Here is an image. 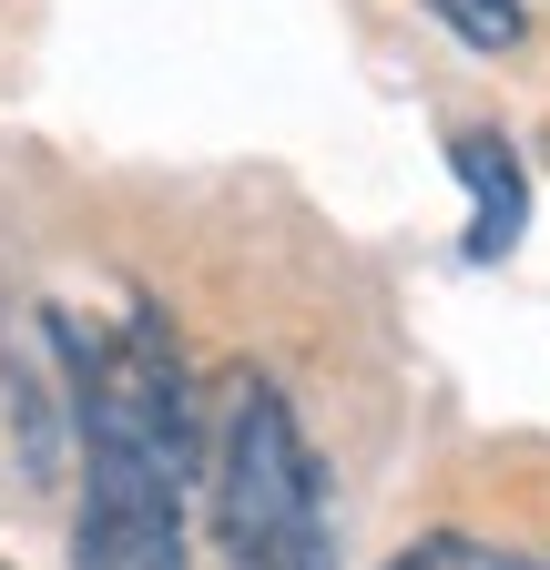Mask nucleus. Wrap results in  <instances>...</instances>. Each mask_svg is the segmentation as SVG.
<instances>
[{
	"label": "nucleus",
	"mask_w": 550,
	"mask_h": 570,
	"mask_svg": "<svg viewBox=\"0 0 550 570\" xmlns=\"http://www.w3.org/2000/svg\"><path fill=\"white\" fill-rule=\"evenodd\" d=\"M82 377V510L72 570H184V489H194V377L154 306L112 336H72Z\"/></svg>",
	"instance_id": "nucleus-1"
},
{
	"label": "nucleus",
	"mask_w": 550,
	"mask_h": 570,
	"mask_svg": "<svg viewBox=\"0 0 550 570\" xmlns=\"http://www.w3.org/2000/svg\"><path fill=\"white\" fill-rule=\"evenodd\" d=\"M215 530L235 570H336L326 550V469L286 387L245 377L215 439Z\"/></svg>",
	"instance_id": "nucleus-2"
},
{
	"label": "nucleus",
	"mask_w": 550,
	"mask_h": 570,
	"mask_svg": "<svg viewBox=\"0 0 550 570\" xmlns=\"http://www.w3.org/2000/svg\"><path fill=\"white\" fill-rule=\"evenodd\" d=\"M0 397H11V449L21 479L51 489L82 449V377H72V326L51 306H11L0 316Z\"/></svg>",
	"instance_id": "nucleus-3"
},
{
	"label": "nucleus",
	"mask_w": 550,
	"mask_h": 570,
	"mask_svg": "<svg viewBox=\"0 0 550 570\" xmlns=\"http://www.w3.org/2000/svg\"><path fill=\"white\" fill-rule=\"evenodd\" d=\"M449 164H459V184H469V204H479L469 255H510L520 225H530V174H520V154H510L500 132H459V142H449Z\"/></svg>",
	"instance_id": "nucleus-4"
},
{
	"label": "nucleus",
	"mask_w": 550,
	"mask_h": 570,
	"mask_svg": "<svg viewBox=\"0 0 550 570\" xmlns=\"http://www.w3.org/2000/svg\"><path fill=\"white\" fill-rule=\"evenodd\" d=\"M387 570H550L540 550H500V540H459V530H429V540H407Z\"/></svg>",
	"instance_id": "nucleus-5"
},
{
	"label": "nucleus",
	"mask_w": 550,
	"mask_h": 570,
	"mask_svg": "<svg viewBox=\"0 0 550 570\" xmlns=\"http://www.w3.org/2000/svg\"><path fill=\"white\" fill-rule=\"evenodd\" d=\"M429 11H439L469 51H520V31H530L520 0H429Z\"/></svg>",
	"instance_id": "nucleus-6"
}]
</instances>
